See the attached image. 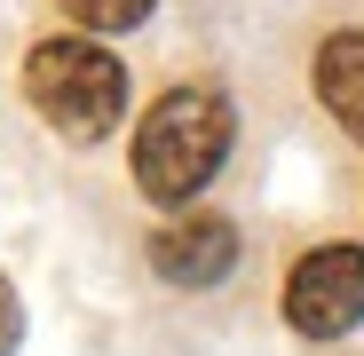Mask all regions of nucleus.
<instances>
[{
    "label": "nucleus",
    "mask_w": 364,
    "mask_h": 356,
    "mask_svg": "<svg viewBox=\"0 0 364 356\" xmlns=\"http://www.w3.org/2000/svg\"><path fill=\"white\" fill-rule=\"evenodd\" d=\"M16 340H24V309H16V285L0 277V356H16Z\"/></svg>",
    "instance_id": "nucleus-7"
},
{
    "label": "nucleus",
    "mask_w": 364,
    "mask_h": 356,
    "mask_svg": "<svg viewBox=\"0 0 364 356\" xmlns=\"http://www.w3.org/2000/svg\"><path fill=\"white\" fill-rule=\"evenodd\" d=\"M285 325L309 340H341L364 325V246H317L285 277Z\"/></svg>",
    "instance_id": "nucleus-3"
},
{
    "label": "nucleus",
    "mask_w": 364,
    "mask_h": 356,
    "mask_svg": "<svg viewBox=\"0 0 364 356\" xmlns=\"http://www.w3.org/2000/svg\"><path fill=\"white\" fill-rule=\"evenodd\" d=\"M230 261H237V230H230L222 214L166 222V230L151 237V269H159L166 285H182V293H206V285H222V277H230Z\"/></svg>",
    "instance_id": "nucleus-4"
},
{
    "label": "nucleus",
    "mask_w": 364,
    "mask_h": 356,
    "mask_svg": "<svg viewBox=\"0 0 364 356\" xmlns=\"http://www.w3.org/2000/svg\"><path fill=\"white\" fill-rule=\"evenodd\" d=\"M24 95L64 143H95L127 119V64L95 40H40L24 55Z\"/></svg>",
    "instance_id": "nucleus-2"
},
{
    "label": "nucleus",
    "mask_w": 364,
    "mask_h": 356,
    "mask_svg": "<svg viewBox=\"0 0 364 356\" xmlns=\"http://www.w3.org/2000/svg\"><path fill=\"white\" fill-rule=\"evenodd\" d=\"M230 135H237V119H230L222 87H166L143 111V127H135V183H143V198L191 206L222 174Z\"/></svg>",
    "instance_id": "nucleus-1"
},
{
    "label": "nucleus",
    "mask_w": 364,
    "mask_h": 356,
    "mask_svg": "<svg viewBox=\"0 0 364 356\" xmlns=\"http://www.w3.org/2000/svg\"><path fill=\"white\" fill-rule=\"evenodd\" d=\"M317 95L341 127L364 143V32H333L317 48Z\"/></svg>",
    "instance_id": "nucleus-5"
},
{
    "label": "nucleus",
    "mask_w": 364,
    "mask_h": 356,
    "mask_svg": "<svg viewBox=\"0 0 364 356\" xmlns=\"http://www.w3.org/2000/svg\"><path fill=\"white\" fill-rule=\"evenodd\" d=\"M151 9H159V0H64V16L80 32H135Z\"/></svg>",
    "instance_id": "nucleus-6"
}]
</instances>
